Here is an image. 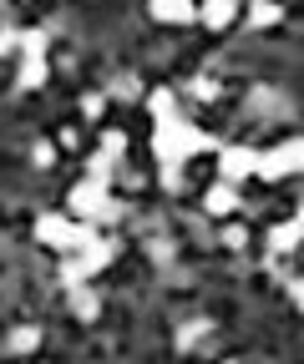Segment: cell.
Segmentation results:
<instances>
[{
  "instance_id": "obj_1",
  "label": "cell",
  "mask_w": 304,
  "mask_h": 364,
  "mask_svg": "<svg viewBox=\"0 0 304 364\" xmlns=\"http://www.w3.org/2000/svg\"><path fill=\"white\" fill-rule=\"evenodd\" d=\"M213 147H219V142H213L203 127L183 122V117H162L157 132H152V152H157V162H162L167 172H178L193 152H213Z\"/></svg>"
},
{
  "instance_id": "obj_2",
  "label": "cell",
  "mask_w": 304,
  "mask_h": 364,
  "mask_svg": "<svg viewBox=\"0 0 304 364\" xmlns=\"http://www.w3.org/2000/svg\"><path fill=\"white\" fill-rule=\"evenodd\" d=\"M66 213H71V218H81V223H112L122 208L112 203L107 182L86 177V182H76V188H71V198H66Z\"/></svg>"
},
{
  "instance_id": "obj_3",
  "label": "cell",
  "mask_w": 304,
  "mask_h": 364,
  "mask_svg": "<svg viewBox=\"0 0 304 364\" xmlns=\"http://www.w3.org/2000/svg\"><path fill=\"white\" fill-rule=\"evenodd\" d=\"M299 142H284V147H274V152H258V162H253V177H264V182H279V177H289V172H299Z\"/></svg>"
},
{
  "instance_id": "obj_4",
  "label": "cell",
  "mask_w": 304,
  "mask_h": 364,
  "mask_svg": "<svg viewBox=\"0 0 304 364\" xmlns=\"http://www.w3.org/2000/svg\"><path fill=\"white\" fill-rule=\"evenodd\" d=\"M253 162H258L253 147H224V152H219V172H224L229 188H234V182H243V177H253Z\"/></svg>"
},
{
  "instance_id": "obj_5",
  "label": "cell",
  "mask_w": 304,
  "mask_h": 364,
  "mask_svg": "<svg viewBox=\"0 0 304 364\" xmlns=\"http://www.w3.org/2000/svg\"><path fill=\"white\" fill-rule=\"evenodd\" d=\"M147 16L152 21H198V6H188V0H152Z\"/></svg>"
},
{
  "instance_id": "obj_6",
  "label": "cell",
  "mask_w": 304,
  "mask_h": 364,
  "mask_svg": "<svg viewBox=\"0 0 304 364\" xmlns=\"http://www.w3.org/2000/svg\"><path fill=\"white\" fill-rule=\"evenodd\" d=\"M66 299H71V309H76V318L81 324H92V318L102 314V304H97V294L86 289V284H76V289H66Z\"/></svg>"
},
{
  "instance_id": "obj_7",
  "label": "cell",
  "mask_w": 304,
  "mask_h": 364,
  "mask_svg": "<svg viewBox=\"0 0 304 364\" xmlns=\"http://www.w3.org/2000/svg\"><path fill=\"white\" fill-rule=\"evenodd\" d=\"M299 233H304V218H289V223H279L274 233H269V253H289V248L299 243Z\"/></svg>"
},
{
  "instance_id": "obj_8",
  "label": "cell",
  "mask_w": 304,
  "mask_h": 364,
  "mask_svg": "<svg viewBox=\"0 0 304 364\" xmlns=\"http://www.w3.org/2000/svg\"><path fill=\"white\" fill-rule=\"evenodd\" d=\"M203 208H208L213 218H224V213H234V208H239V193L229 188V182H219V188H213V193L203 198Z\"/></svg>"
},
{
  "instance_id": "obj_9",
  "label": "cell",
  "mask_w": 304,
  "mask_h": 364,
  "mask_svg": "<svg viewBox=\"0 0 304 364\" xmlns=\"http://www.w3.org/2000/svg\"><path fill=\"white\" fill-rule=\"evenodd\" d=\"M198 16H203V26L219 31V26H229L239 16V6H234V0H213V6H198Z\"/></svg>"
},
{
  "instance_id": "obj_10",
  "label": "cell",
  "mask_w": 304,
  "mask_h": 364,
  "mask_svg": "<svg viewBox=\"0 0 304 364\" xmlns=\"http://www.w3.org/2000/svg\"><path fill=\"white\" fill-rule=\"evenodd\" d=\"M41 81H46V56H41V61H31V56H26V61H21V81H16V86H21V91H36Z\"/></svg>"
},
{
  "instance_id": "obj_11",
  "label": "cell",
  "mask_w": 304,
  "mask_h": 364,
  "mask_svg": "<svg viewBox=\"0 0 304 364\" xmlns=\"http://www.w3.org/2000/svg\"><path fill=\"white\" fill-rule=\"evenodd\" d=\"M147 107H152V117H157V122H162V117H178V97H172L167 86H157V91H152Z\"/></svg>"
},
{
  "instance_id": "obj_12",
  "label": "cell",
  "mask_w": 304,
  "mask_h": 364,
  "mask_svg": "<svg viewBox=\"0 0 304 364\" xmlns=\"http://www.w3.org/2000/svg\"><path fill=\"white\" fill-rule=\"evenodd\" d=\"M36 344H41V324H26V329H16V334L6 339L11 354H26V349H36Z\"/></svg>"
},
{
  "instance_id": "obj_13",
  "label": "cell",
  "mask_w": 304,
  "mask_h": 364,
  "mask_svg": "<svg viewBox=\"0 0 304 364\" xmlns=\"http://www.w3.org/2000/svg\"><path fill=\"white\" fill-rule=\"evenodd\" d=\"M208 329H213V324H208V318H188V324L178 329V349H193L198 339H208Z\"/></svg>"
},
{
  "instance_id": "obj_14",
  "label": "cell",
  "mask_w": 304,
  "mask_h": 364,
  "mask_svg": "<svg viewBox=\"0 0 304 364\" xmlns=\"http://www.w3.org/2000/svg\"><path fill=\"white\" fill-rule=\"evenodd\" d=\"M86 177L107 182V177H112V152H92V157H86Z\"/></svg>"
},
{
  "instance_id": "obj_15",
  "label": "cell",
  "mask_w": 304,
  "mask_h": 364,
  "mask_svg": "<svg viewBox=\"0 0 304 364\" xmlns=\"http://www.w3.org/2000/svg\"><path fill=\"white\" fill-rule=\"evenodd\" d=\"M188 91H193L198 102H213V97H219V81H213V76H193V81H188Z\"/></svg>"
},
{
  "instance_id": "obj_16",
  "label": "cell",
  "mask_w": 304,
  "mask_h": 364,
  "mask_svg": "<svg viewBox=\"0 0 304 364\" xmlns=\"http://www.w3.org/2000/svg\"><path fill=\"white\" fill-rule=\"evenodd\" d=\"M279 16H284V6H248V21L253 26H274Z\"/></svg>"
},
{
  "instance_id": "obj_17",
  "label": "cell",
  "mask_w": 304,
  "mask_h": 364,
  "mask_svg": "<svg viewBox=\"0 0 304 364\" xmlns=\"http://www.w3.org/2000/svg\"><path fill=\"white\" fill-rule=\"evenodd\" d=\"M102 152H112V157L127 152V132H107V136H102Z\"/></svg>"
},
{
  "instance_id": "obj_18",
  "label": "cell",
  "mask_w": 304,
  "mask_h": 364,
  "mask_svg": "<svg viewBox=\"0 0 304 364\" xmlns=\"http://www.w3.org/2000/svg\"><path fill=\"white\" fill-rule=\"evenodd\" d=\"M112 97H127V102H132V97H137V76H122V81H112Z\"/></svg>"
},
{
  "instance_id": "obj_19",
  "label": "cell",
  "mask_w": 304,
  "mask_h": 364,
  "mask_svg": "<svg viewBox=\"0 0 304 364\" xmlns=\"http://www.w3.org/2000/svg\"><path fill=\"white\" fill-rule=\"evenodd\" d=\"M102 102H107L102 91H86V97H81V112H86V117H102Z\"/></svg>"
},
{
  "instance_id": "obj_20",
  "label": "cell",
  "mask_w": 304,
  "mask_h": 364,
  "mask_svg": "<svg viewBox=\"0 0 304 364\" xmlns=\"http://www.w3.org/2000/svg\"><path fill=\"white\" fill-rule=\"evenodd\" d=\"M31 157H36L41 167H51V162H56V142H36V152H31Z\"/></svg>"
},
{
  "instance_id": "obj_21",
  "label": "cell",
  "mask_w": 304,
  "mask_h": 364,
  "mask_svg": "<svg viewBox=\"0 0 304 364\" xmlns=\"http://www.w3.org/2000/svg\"><path fill=\"white\" fill-rule=\"evenodd\" d=\"M16 46H21V31H11V26H6V31H0V56H11Z\"/></svg>"
},
{
  "instance_id": "obj_22",
  "label": "cell",
  "mask_w": 304,
  "mask_h": 364,
  "mask_svg": "<svg viewBox=\"0 0 304 364\" xmlns=\"http://www.w3.org/2000/svg\"><path fill=\"white\" fill-rule=\"evenodd\" d=\"M224 243H229V248H243L248 233H243V228H224Z\"/></svg>"
}]
</instances>
